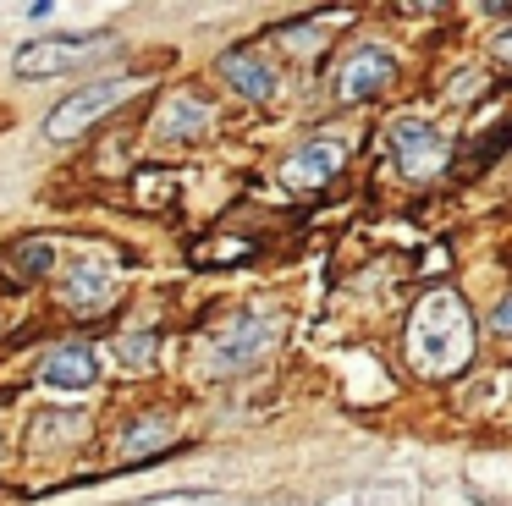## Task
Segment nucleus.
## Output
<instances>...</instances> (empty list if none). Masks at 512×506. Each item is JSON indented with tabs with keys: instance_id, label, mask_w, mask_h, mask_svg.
Instances as JSON below:
<instances>
[{
	"instance_id": "10",
	"label": "nucleus",
	"mask_w": 512,
	"mask_h": 506,
	"mask_svg": "<svg viewBox=\"0 0 512 506\" xmlns=\"http://www.w3.org/2000/svg\"><path fill=\"white\" fill-rule=\"evenodd\" d=\"M171 440H177V429H171L166 418H144V424H133V429H127L122 451H127L133 462H144V457H155L160 446H171Z\"/></svg>"
},
{
	"instance_id": "3",
	"label": "nucleus",
	"mask_w": 512,
	"mask_h": 506,
	"mask_svg": "<svg viewBox=\"0 0 512 506\" xmlns=\"http://www.w3.org/2000/svg\"><path fill=\"white\" fill-rule=\"evenodd\" d=\"M111 33H45V39L23 44V50L12 55V72L17 77H61V72H78V66H89L94 55L111 50Z\"/></svg>"
},
{
	"instance_id": "8",
	"label": "nucleus",
	"mask_w": 512,
	"mask_h": 506,
	"mask_svg": "<svg viewBox=\"0 0 512 506\" xmlns=\"http://www.w3.org/2000/svg\"><path fill=\"white\" fill-rule=\"evenodd\" d=\"M221 72H226V83H232L243 99H270V94H276V72H270V66L259 61L254 50L221 55Z\"/></svg>"
},
{
	"instance_id": "14",
	"label": "nucleus",
	"mask_w": 512,
	"mask_h": 506,
	"mask_svg": "<svg viewBox=\"0 0 512 506\" xmlns=\"http://www.w3.org/2000/svg\"><path fill=\"white\" fill-rule=\"evenodd\" d=\"M490 325H496V336H512V292L496 303V314H490Z\"/></svg>"
},
{
	"instance_id": "2",
	"label": "nucleus",
	"mask_w": 512,
	"mask_h": 506,
	"mask_svg": "<svg viewBox=\"0 0 512 506\" xmlns=\"http://www.w3.org/2000/svg\"><path fill=\"white\" fill-rule=\"evenodd\" d=\"M138 88H144V77H105V83L78 88V94H67V99H61V105L45 116V138H50V143L83 138L94 121H105L116 105H122V99H133Z\"/></svg>"
},
{
	"instance_id": "12",
	"label": "nucleus",
	"mask_w": 512,
	"mask_h": 506,
	"mask_svg": "<svg viewBox=\"0 0 512 506\" xmlns=\"http://www.w3.org/2000/svg\"><path fill=\"white\" fill-rule=\"evenodd\" d=\"M171 116H177V121H166V132L188 138V132H204V116H210V110H204L199 99H177V105H171Z\"/></svg>"
},
{
	"instance_id": "1",
	"label": "nucleus",
	"mask_w": 512,
	"mask_h": 506,
	"mask_svg": "<svg viewBox=\"0 0 512 506\" xmlns=\"http://www.w3.org/2000/svg\"><path fill=\"white\" fill-rule=\"evenodd\" d=\"M468 358H474V314H468V303L446 286L424 292L408 319V363L424 380H446Z\"/></svg>"
},
{
	"instance_id": "7",
	"label": "nucleus",
	"mask_w": 512,
	"mask_h": 506,
	"mask_svg": "<svg viewBox=\"0 0 512 506\" xmlns=\"http://www.w3.org/2000/svg\"><path fill=\"white\" fill-rule=\"evenodd\" d=\"M39 380L56 385V391H89V385L100 380V363H94L89 347H61V352H50V358H45Z\"/></svg>"
},
{
	"instance_id": "11",
	"label": "nucleus",
	"mask_w": 512,
	"mask_h": 506,
	"mask_svg": "<svg viewBox=\"0 0 512 506\" xmlns=\"http://www.w3.org/2000/svg\"><path fill=\"white\" fill-rule=\"evenodd\" d=\"M67 303L72 308H89V314H94V308L111 303V281H105L100 270H72L67 275Z\"/></svg>"
},
{
	"instance_id": "6",
	"label": "nucleus",
	"mask_w": 512,
	"mask_h": 506,
	"mask_svg": "<svg viewBox=\"0 0 512 506\" xmlns=\"http://www.w3.org/2000/svg\"><path fill=\"white\" fill-rule=\"evenodd\" d=\"M391 72H397L391 50H358L353 61L342 66V77H336V94H342L347 105H358V99H375L380 88L391 83Z\"/></svg>"
},
{
	"instance_id": "13",
	"label": "nucleus",
	"mask_w": 512,
	"mask_h": 506,
	"mask_svg": "<svg viewBox=\"0 0 512 506\" xmlns=\"http://www.w3.org/2000/svg\"><path fill=\"white\" fill-rule=\"evenodd\" d=\"M138 506H221V495H210V490H171V495H149V501H138Z\"/></svg>"
},
{
	"instance_id": "4",
	"label": "nucleus",
	"mask_w": 512,
	"mask_h": 506,
	"mask_svg": "<svg viewBox=\"0 0 512 506\" xmlns=\"http://www.w3.org/2000/svg\"><path fill=\"white\" fill-rule=\"evenodd\" d=\"M391 154H397L402 176H413V182L446 171V138L430 127V121H419V116H402L397 127H391Z\"/></svg>"
},
{
	"instance_id": "9",
	"label": "nucleus",
	"mask_w": 512,
	"mask_h": 506,
	"mask_svg": "<svg viewBox=\"0 0 512 506\" xmlns=\"http://www.w3.org/2000/svg\"><path fill=\"white\" fill-rule=\"evenodd\" d=\"M50 270H56V242L23 237L6 248V275H17V281H45Z\"/></svg>"
},
{
	"instance_id": "15",
	"label": "nucleus",
	"mask_w": 512,
	"mask_h": 506,
	"mask_svg": "<svg viewBox=\"0 0 512 506\" xmlns=\"http://www.w3.org/2000/svg\"><path fill=\"white\" fill-rule=\"evenodd\" d=\"M501 55H507V61H512V28L501 33Z\"/></svg>"
},
{
	"instance_id": "5",
	"label": "nucleus",
	"mask_w": 512,
	"mask_h": 506,
	"mask_svg": "<svg viewBox=\"0 0 512 506\" xmlns=\"http://www.w3.org/2000/svg\"><path fill=\"white\" fill-rule=\"evenodd\" d=\"M342 160H347V149L336 138H309L303 149L287 154L281 182H287V187H320V182H331V176L342 171Z\"/></svg>"
}]
</instances>
